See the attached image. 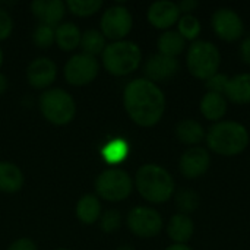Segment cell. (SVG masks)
<instances>
[{
    "mask_svg": "<svg viewBox=\"0 0 250 250\" xmlns=\"http://www.w3.org/2000/svg\"><path fill=\"white\" fill-rule=\"evenodd\" d=\"M123 105L132 122L142 127H151L161 120L166 111V97L155 82L138 78L126 85Z\"/></svg>",
    "mask_w": 250,
    "mask_h": 250,
    "instance_id": "cell-1",
    "label": "cell"
},
{
    "mask_svg": "<svg viewBox=\"0 0 250 250\" xmlns=\"http://www.w3.org/2000/svg\"><path fill=\"white\" fill-rule=\"evenodd\" d=\"M135 186L139 195L151 204L167 202L176 189L173 176L158 164L139 167L135 176Z\"/></svg>",
    "mask_w": 250,
    "mask_h": 250,
    "instance_id": "cell-2",
    "label": "cell"
},
{
    "mask_svg": "<svg viewBox=\"0 0 250 250\" xmlns=\"http://www.w3.org/2000/svg\"><path fill=\"white\" fill-rule=\"evenodd\" d=\"M248 129L237 122L224 120L214 125L207 133V144L211 151L223 157L242 154L249 145Z\"/></svg>",
    "mask_w": 250,
    "mask_h": 250,
    "instance_id": "cell-3",
    "label": "cell"
},
{
    "mask_svg": "<svg viewBox=\"0 0 250 250\" xmlns=\"http://www.w3.org/2000/svg\"><path fill=\"white\" fill-rule=\"evenodd\" d=\"M142 60L139 45L129 40L113 41L103 51V64L113 76H126L133 73Z\"/></svg>",
    "mask_w": 250,
    "mask_h": 250,
    "instance_id": "cell-4",
    "label": "cell"
},
{
    "mask_svg": "<svg viewBox=\"0 0 250 250\" xmlns=\"http://www.w3.org/2000/svg\"><path fill=\"white\" fill-rule=\"evenodd\" d=\"M38 107L42 117L56 126H64L70 123L76 113L73 97L62 88L44 91L38 98Z\"/></svg>",
    "mask_w": 250,
    "mask_h": 250,
    "instance_id": "cell-5",
    "label": "cell"
},
{
    "mask_svg": "<svg viewBox=\"0 0 250 250\" xmlns=\"http://www.w3.org/2000/svg\"><path fill=\"white\" fill-rule=\"evenodd\" d=\"M188 69L198 79H209L218 73L221 63L220 50L209 41H195L188 51Z\"/></svg>",
    "mask_w": 250,
    "mask_h": 250,
    "instance_id": "cell-6",
    "label": "cell"
},
{
    "mask_svg": "<svg viewBox=\"0 0 250 250\" xmlns=\"http://www.w3.org/2000/svg\"><path fill=\"white\" fill-rule=\"evenodd\" d=\"M133 190L132 177L122 168H107L95 179V192L108 202H122Z\"/></svg>",
    "mask_w": 250,
    "mask_h": 250,
    "instance_id": "cell-7",
    "label": "cell"
},
{
    "mask_svg": "<svg viewBox=\"0 0 250 250\" xmlns=\"http://www.w3.org/2000/svg\"><path fill=\"white\" fill-rule=\"evenodd\" d=\"M100 70V64L95 57L88 56L85 53H79L72 56L63 69L64 79L69 85L83 86L92 82Z\"/></svg>",
    "mask_w": 250,
    "mask_h": 250,
    "instance_id": "cell-8",
    "label": "cell"
},
{
    "mask_svg": "<svg viewBox=\"0 0 250 250\" xmlns=\"http://www.w3.org/2000/svg\"><path fill=\"white\" fill-rule=\"evenodd\" d=\"M101 32L105 38L120 41L132 31L133 18L127 7L125 6H111L105 9L100 21Z\"/></svg>",
    "mask_w": 250,
    "mask_h": 250,
    "instance_id": "cell-9",
    "label": "cell"
},
{
    "mask_svg": "<svg viewBox=\"0 0 250 250\" xmlns=\"http://www.w3.org/2000/svg\"><path fill=\"white\" fill-rule=\"evenodd\" d=\"M129 230L142 239L155 237L163 229V217L149 207H135L127 214Z\"/></svg>",
    "mask_w": 250,
    "mask_h": 250,
    "instance_id": "cell-10",
    "label": "cell"
},
{
    "mask_svg": "<svg viewBox=\"0 0 250 250\" xmlns=\"http://www.w3.org/2000/svg\"><path fill=\"white\" fill-rule=\"evenodd\" d=\"M212 26L217 35L226 41H236L243 35V21L233 9H218L212 16Z\"/></svg>",
    "mask_w": 250,
    "mask_h": 250,
    "instance_id": "cell-11",
    "label": "cell"
},
{
    "mask_svg": "<svg viewBox=\"0 0 250 250\" xmlns=\"http://www.w3.org/2000/svg\"><path fill=\"white\" fill-rule=\"evenodd\" d=\"M57 78V66L56 63L45 56L34 59L26 67V79L28 83L35 89L48 88Z\"/></svg>",
    "mask_w": 250,
    "mask_h": 250,
    "instance_id": "cell-12",
    "label": "cell"
},
{
    "mask_svg": "<svg viewBox=\"0 0 250 250\" xmlns=\"http://www.w3.org/2000/svg\"><path fill=\"white\" fill-rule=\"evenodd\" d=\"M211 157L207 149L193 146L188 149L180 158V171L188 179H198L209 168Z\"/></svg>",
    "mask_w": 250,
    "mask_h": 250,
    "instance_id": "cell-13",
    "label": "cell"
},
{
    "mask_svg": "<svg viewBox=\"0 0 250 250\" xmlns=\"http://www.w3.org/2000/svg\"><path fill=\"white\" fill-rule=\"evenodd\" d=\"M148 21L158 29H168L180 19V10L177 3L170 0H158L148 9Z\"/></svg>",
    "mask_w": 250,
    "mask_h": 250,
    "instance_id": "cell-14",
    "label": "cell"
},
{
    "mask_svg": "<svg viewBox=\"0 0 250 250\" xmlns=\"http://www.w3.org/2000/svg\"><path fill=\"white\" fill-rule=\"evenodd\" d=\"M145 75L146 79L152 82L167 81L173 78L179 70V62L174 57H167L163 54H152L145 63Z\"/></svg>",
    "mask_w": 250,
    "mask_h": 250,
    "instance_id": "cell-15",
    "label": "cell"
},
{
    "mask_svg": "<svg viewBox=\"0 0 250 250\" xmlns=\"http://www.w3.org/2000/svg\"><path fill=\"white\" fill-rule=\"evenodd\" d=\"M31 10L41 25L54 28L66 13V3L62 0H35L31 3Z\"/></svg>",
    "mask_w": 250,
    "mask_h": 250,
    "instance_id": "cell-16",
    "label": "cell"
},
{
    "mask_svg": "<svg viewBox=\"0 0 250 250\" xmlns=\"http://www.w3.org/2000/svg\"><path fill=\"white\" fill-rule=\"evenodd\" d=\"M23 173L10 161H0V192L16 193L23 188Z\"/></svg>",
    "mask_w": 250,
    "mask_h": 250,
    "instance_id": "cell-17",
    "label": "cell"
},
{
    "mask_svg": "<svg viewBox=\"0 0 250 250\" xmlns=\"http://www.w3.org/2000/svg\"><path fill=\"white\" fill-rule=\"evenodd\" d=\"M193 221L189 215L185 214L173 215L167 227L168 237L174 242V245H185L186 242H189L193 236Z\"/></svg>",
    "mask_w": 250,
    "mask_h": 250,
    "instance_id": "cell-18",
    "label": "cell"
},
{
    "mask_svg": "<svg viewBox=\"0 0 250 250\" xmlns=\"http://www.w3.org/2000/svg\"><path fill=\"white\" fill-rule=\"evenodd\" d=\"M224 97L236 104L250 103V73H240L229 79Z\"/></svg>",
    "mask_w": 250,
    "mask_h": 250,
    "instance_id": "cell-19",
    "label": "cell"
},
{
    "mask_svg": "<svg viewBox=\"0 0 250 250\" xmlns=\"http://www.w3.org/2000/svg\"><path fill=\"white\" fill-rule=\"evenodd\" d=\"M101 202L95 195H83L76 204V217L81 223L91 226L97 223L101 217Z\"/></svg>",
    "mask_w": 250,
    "mask_h": 250,
    "instance_id": "cell-20",
    "label": "cell"
},
{
    "mask_svg": "<svg viewBox=\"0 0 250 250\" xmlns=\"http://www.w3.org/2000/svg\"><path fill=\"white\" fill-rule=\"evenodd\" d=\"M201 113L208 120H220L227 113V100L217 92H207L201 100Z\"/></svg>",
    "mask_w": 250,
    "mask_h": 250,
    "instance_id": "cell-21",
    "label": "cell"
},
{
    "mask_svg": "<svg viewBox=\"0 0 250 250\" xmlns=\"http://www.w3.org/2000/svg\"><path fill=\"white\" fill-rule=\"evenodd\" d=\"M81 29L70 22L60 23L56 28V44L63 51H72L81 45Z\"/></svg>",
    "mask_w": 250,
    "mask_h": 250,
    "instance_id": "cell-22",
    "label": "cell"
},
{
    "mask_svg": "<svg viewBox=\"0 0 250 250\" xmlns=\"http://www.w3.org/2000/svg\"><path fill=\"white\" fill-rule=\"evenodd\" d=\"M176 135L179 141L185 145H198L204 141L205 130L199 122L193 119H185L177 125Z\"/></svg>",
    "mask_w": 250,
    "mask_h": 250,
    "instance_id": "cell-23",
    "label": "cell"
},
{
    "mask_svg": "<svg viewBox=\"0 0 250 250\" xmlns=\"http://www.w3.org/2000/svg\"><path fill=\"white\" fill-rule=\"evenodd\" d=\"M186 40L177 31H166L160 35L157 41V47L160 54L167 57H177L185 50Z\"/></svg>",
    "mask_w": 250,
    "mask_h": 250,
    "instance_id": "cell-24",
    "label": "cell"
},
{
    "mask_svg": "<svg viewBox=\"0 0 250 250\" xmlns=\"http://www.w3.org/2000/svg\"><path fill=\"white\" fill-rule=\"evenodd\" d=\"M79 47L82 48V53L95 57L97 54H103L105 48V37L98 29H86L82 34Z\"/></svg>",
    "mask_w": 250,
    "mask_h": 250,
    "instance_id": "cell-25",
    "label": "cell"
},
{
    "mask_svg": "<svg viewBox=\"0 0 250 250\" xmlns=\"http://www.w3.org/2000/svg\"><path fill=\"white\" fill-rule=\"evenodd\" d=\"M129 154V145L125 139H113L103 148V158L108 164L122 163Z\"/></svg>",
    "mask_w": 250,
    "mask_h": 250,
    "instance_id": "cell-26",
    "label": "cell"
},
{
    "mask_svg": "<svg viewBox=\"0 0 250 250\" xmlns=\"http://www.w3.org/2000/svg\"><path fill=\"white\" fill-rule=\"evenodd\" d=\"M103 7L101 0H69L66 1V9H69L73 15L86 18L97 13Z\"/></svg>",
    "mask_w": 250,
    "mask_h": 250,
    "instance_id": "cell-27",
    "label": "cell"
},
{
    "mask_svg": "<svg viewBox=\"0 0 250 250\" xmlns=\"http://www.w3.org/2000/svg\"><path fill=\"white\" fill-rule=\"evenodd\" d=\"M179 34L185 40H196L201 34V22L193 15H183L180 16L179 22Z\"/></svg>",
    "mask_w": 250,
    "mask_h": 250,
    "instance_id": "cell-28",
    "label": "cell"
},
{
    "mask_svg": "<svg viewBox=\"0 0 250 250\" xmlns=\"http://www.w3.org/2000/svg\"><path fill=\"white\" fill-rule=\"evenodd\" d=\"M176 205L180 209V214H190L195 212L199 207V196L196 192L190 189H183L176 195Z\"/></svg>",
    "mask_w": 250,
    "mask_h": 250,
    "instance_id": "cell-29",
    "label": "cell"
},
{
    "mask_svg": "<svg viewBox=\"0 0 250 250\" xmlns=\"http://www.w3.org/2000/svg\"><path fill=\"white\" fill-rule=\"evenodd\" d=\"M32 42L38 48H50L56 42V29L40 23L32 32Z\"/></svg>",
    "mask_w": 250,
    "mask_h": 250,
    "instance_id": "cell-30",
    "label": "cell"
},
{
    "mask_svg": "<svg viewBox=\"0 0 250 250\" xmlns=\"http://www.w3.org/2000/svg\"><path fill=\"white\" fill-rule=\"evenodd\" d=\"M122 224V215L117 209H108L105 212L101 214L100 217V229L110 234V233H114Z\"/></svg>",
    "mask_w": 250,
    "mask_h": 250,
    "instance_id": "cell-31",
    "label": "cell"
},
{
    "mask_svg": "<svg viewBox=\"0 0 250 250\" xmlns=\"http://www.w3.org/2000/svg\"><path fill=\"white\" fill-rule=\"evenodd\" d=\"M229 76L223 75V73H215L214 76H211L209 79H207L205 85L207 88L209 89L208 92H217V94H221L224 95L226 92V88H227V83H229Z\"/></svg>",
    "mask_w": 250,
    "mask_h": 250,
    "instance_id": "cell-32",
    "label": "cell"
},
{
    "mask_svg": "<svg viewBox=\"0 0 250 250\" xmlns=\"http://www.w3.org/2000/svg\"><path fill=\"white\" fill-rule=\"evenodd\" d=\"M13 29V19L6 9L0 7V41L9 38Z\"/></svg>",
    "mask_w": 250,
    "mask_h": 250,
    "instance_id": "cell-33",
    "label": "cell"
},
{
    "mask_svg": "<svg viewBox=\"0 0 250 250\" xmlns=\"http://www.w3.org/2000/svg\"><path fill=\"white\" fill-rule=\"evenodd\" d=\"M7 250H37V246L31 239H18L7 248Z\"/></svg>",
    "mask_w": 250,
    "mask_h": 250,
    "instance_id": "cell-34",
    "label": "cell"
},
{
    "mask_svg": "<svg viewBox=\"0 0 250 250\" xmlns=\"http://www.w3.org/2000/svg\"><path fill=\"white\" fill-rule=\"evenodd\" d=\"M177 6H179L180 13L183 12L185 15H190V12H193L198 7V1L196 0H182Z\"/></svg>",
    "mask_w": 250,
    "mask_h": 250,
    "instance_id": "cell-35",
    "label": "cell"
},
{
    "mask_svg": "<svg viewBox=\"0 0 250 250\" xmlns=\"http://www.w3.org/2000/svg\"><path fill=\"white\" fill-rule=\"evenodd\" d=\"M240 54H242L243 62L250 66V37L243 40V42L240 45Z\"/></svg>",
    "mask_w": 250,
    "mask_h": 250,
    "instance_id": "cell-36",
    "label": "cell"
},
{
    "mask_svg": "<svg viewBox=\"0 0 250 250\" xmlns=\"http://www.w3.org/2000/svg\"><path fill=\"white\" fill-rule=\"evenodd\" d=\"M7 86H9V82H7V78H6V76H4L3 73H0V95L6 92V89H7Z\"/></svg>",
    "mask_w": 250,
    "mask_h": 250,
    "instance_id": "cell-37",
    "label": "cell"
},
{
    "mask_svg": "<svg viewBox=\"0 0 250 250\" xmlns=\"http://www.w3.org/2000/svg\"><path fill=\"white\" fill-rule=\"evenodd\" d=\"M166 250H193L190 249L189 246H186V245H171V246H168Z\"/></svg>",
    "mask_w": 250,
    "mask_h": 250,
    "instance_id": "cell-38",
    "label": "cell"
},
{
    "mask_svg": "<svg viewBox=\"0 0 250 250\" xmlns=\"http://www.w3.org/2000/svg\"><path fill=\"white\" fill-rule=\"evenodd\" d=\"M116 250H135L132 246H129V245H123V246H120V248H117Z\"/></svg>",
    "mask_w": 250,
    "mask_h": 250,
    "instance_id": "cell-39",
    "label": "cell"
},
{
    "mask_svg": "<svg viewBox=\"0 0 250 250\" xmlns=\"http://www.w3.org/2000/svg\"><path fill=\"white\" fill-rule=\"evenodd\" d=\"M1 64H3V51L0 48V67H1Z\"/></svg>",
    "mask_w": 250,
    "mask_h": 250,
    "instance_id": "cell-40",
    "label": "cell"
},
{
    "mask_svg": "<svg viewBox=\"0 0 250 250\" xmlns=\"http://www.w3.org/2000/svg\"><path fill=\"white\" fill-rule=\"evenodd\" d=\"M57 250H69V249H57Z\"/></svg>",
    "mask_w": 250,
    "mask_h": 250,
    "instance_id": "cell-41",
    "label": "cell"
}]
</instances>
